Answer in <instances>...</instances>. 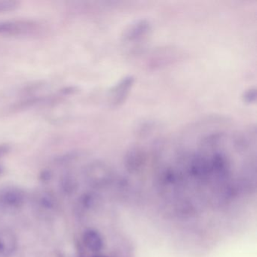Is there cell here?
<instances>
[{
    "mask_svg": "<svg viewBox=\"0 0 257 257\" xmlns=\"http://www.w3.org/2000/svg\"><path fill=\"white\" fill-rule=\"evenodd\" d=\"M25 193L18 188L7 187L0 191V206L4 208H20L25 204Z\"/></svg>",
    "mask_w": 257,
    "mask_h": 257,
    "instance_id": "6da1fadb",
    "label": "cell"
},
{
    "mask_svg": "<svg viewBox=\"0 0 257 257\" xmlns=\"http://www.w3.org/2000/svg\"><path fill=\"white\" fill-rule=\"evenodd\" d=\"M17 248V238L10 228H0V254L9 256L14 253Z\"/></svg>",
    "mask_w": 257,
    "mask_h": 257,
    "instance_id": "7a4b0ae2",
    "label": "cell"
},
{
    "mask_svg": "<svg viewBox=\"0 0 257 257\" xmlns=\"http://www.w3.org/2000/svg\"><path fill=\"white\" fill-rule=\"evenodd\" d=\"M34 29V25L28 22H6L0 23V34H27Z\"/></svg>",
    "mask_w": 257,
    "mask_h": 257,
    "instance_id": "3957f363",
    "label": "cell"
},
{
    "mask_svg": "<svg viewBox=\"0 0 257 257\" xmlns=\"http://www.w3.org/2000/svg\"><path fill=\"white\" fill-rule=\"evenodd\" d=\"M83 242L89 250L98 252L103 249L104 241L101 234L94 229H88L83 234Z\"/></svg>",
    "mask_w": 257,
    "mask_h": 257,
    "instance_id": "277c9868",
    "label": "cell"
},
{
    "mask_svg": "<svg viewBox=\"0 0 257 257\" xmlns=\"http://www.w3.org/2000/svg\"><path fill=\"white\" fill-rule=\"evenodd\" d=\"M133 83V79L132 77L125 78L123 79L118 85L115 86V89L113 90V99H112V103L113 104H119L121 102L124 100V97L127 95L128 92L129 88L132 86Z\"/></svg>",
    "mask_w": 257,
    "mask_h": 257,
    "instance_id": "5b68a950",
    "label": "cell"
},
{
    "mask_svg": "<svg viewBox=\"0 0 257 257\" xmlns=\"http://www.w3.org/2000/svg\"><path fill=\"white\" fill-rule=\"evenodd\" d=\"M19 4L14 0H0V14L15 11L19 8Z\"/></svg>",
    "mask_w": 257,
    "mask_h": 257,
    "instance_id": "8992f818",
    "label": "cell"
},
{
    "mask_svg": "<svg viewBox=\"0 0 257 257\" xmlns=\"http://www.w3.org/2000/svg\"><path fill=\"white\" fill-rule=\"evenodd\" d=\"M40 203L45 208L52 209L55 206V201L49 195H43L40 198Z\"/></svg>",
    "mask_w": 257,
    "mask_h": 257,
    "instance_id": "52a82bcc",
    "label": "cell"
},
{
    "mask_svg": "<svg viewBox=\"0 0 257 257\" xmlns=\"http://www.w3.org/2000/svg\"><path fill=\"white\" fill-rule=\"evenodd\" d=\"M74 185L73 180L69 177L64 178L62 182L63 188H64V190L67 191V192H70V191L73 190Z\"/></svg>",
    "mask_w": 257,
    "mask_h": 257,
    "instance_id": "ba28073f",
    "label": "cell"
},
{
    "mask_svg": "<svg viewBox=\"0 0 257 257\" xmlns=\"http://www.w3.org/2000/svg\"><path fill=\"white\" fill-rule=\"evenodd\" d=\"M51 177H52L51 173L49 172V171H46V172L43 173V175H42L41 179L43 180V181H48V180H50Z\"/></svg>",
    "mask_w": 257,
    "mask_h": 257,
    "instance_id": "9c48e42d",
    "label": "cell"
},
{
    "mask_svg": "<svg viewBox=\"0 0 257 257\" xmlns=\"http://www.w3.org/2000/svg\"><path fill=\"white\" fill-rule=\"evenodd\" d=\"M93 257H106V256H105V255H94V256Z\"/></svg>",
    "mask_w": 257,
    "mask_h": 257,
    "instance_id": "30bf717a",
    "label": "cell"
},
{
    "mask_svg": "<svg viewBox=\"0 0 257 257\" xmlns=\"http://www.w3.org/2000/svg\"><path fill=\"white\" fill-rule=\"evenodd\" d=\"M3 169L1 167H0V174H2Z\"/></svg>",
    "mask_w": 257,
    "mask_h": 257,
    "instance_id": "8fae6325",
    "label": "cell"
}]
</instances>
